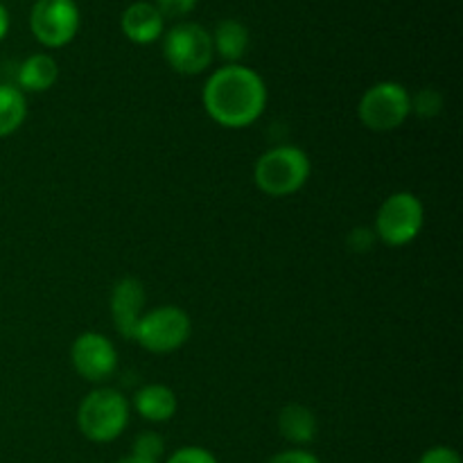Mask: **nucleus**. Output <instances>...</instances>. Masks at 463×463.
<instances>
[{
  "label": "nucleus",
  "mask_w": 463,
  "mask_h": 463,
  "mask_svg": "<svg viewBox=\"0 0 463 463\" xmlns=\"http://www.w3.org/2000/svg\"><path fill=\"white\" fill-rule=\"evenodd\" d=\"M267 107L265 80L256 71L229 63L208 77L203 86V109L229 129H244L262 116Z\"/></svg>",
  "instance_id": "obj_1"
},
{
  "label": "nucleus",
  "mask_w": 463,
  "mask_h": 463,
  "mask_svg": "<svg viewBox=\"0 0 463 463\" xmlns=\"http://www.w3.org/2000/svg\"><path fill=\"white\" fill-rule=\"evenodd\" d=\"M310 158L294 145L267 149L253 165V181L258 190L269 197H289L298 193L310 179Z\"/></svg>",
  "instance_id": "obj_2"
},
{
  "label": "nucleus",
  "mask_w": 463,
  "mask_h": 463,
  "mask_svg": "<svg viewBox=\"0 0 463 463\" xmlns=\"http://www.w3.org/2000/svg\"><path fill=\"white\" fill-rule=\"evenodd\" d=\"M129 425V402L116 389H95L77 410V428L89 441L111 443Z\"/></svg>",
  "instance_id": "obj_3"
},
{
  "label": "nucleus",
  "mask_w": 463,
  "mask_h": 463,
  "mask_svg": "<svg viewBox=\"0 0 463 463\" xmlns=\"http://www.w3.org/2000/svg\"><path fill=\"white\" fill-rule=\"evenodd\" d=\"M190 333H193V321L188 312L176 306H161L140 317L134 342H138L145 351L165 355L179 351L190 339Z\"/></svg>",
  "instance_id": "obj_4"
},
{
  "label": "nucleus",
  "mask_w": 463,
  "mask_h": 463,
  "mask_svg": "<svg viewBox=\"0 0 463 463\" xmlns=\"http://www.w3.org/2000/svg\"><path fill=\"white\" fill-rule=\"evenodd\" d=\"M425 224L423 202L414 193H393L375 215V235L389 247L414 242Z\"/></svg>",
  "instance_id": "obj_5"
},
{
  "label": "nucleus",
  "mask_w": 463,
  "mask_h": 463,
  "mask_svg": "<svg viewBox=\"0 0 463 463\" xmlns=\"http://www.w3.org/2000/svg\"><path fill=\"white\" fill-rule=\"evenodd\" d=\"M163 54L172 71L181 75H199L213 61L211 32L203 30L199 23H179L167 30L163 39Z\"/></svg>",
  "instance_id": "obj_6"
},
{
  "label": "nucleus",
  "mask_w": 463,
  "mask_h": 463,
  "mask_svg": "<svg viewBox=\"0 0 463 463\" xmlns=\"http://www.w3.org/2000/svg\"><path fill=\"white\" fill-rule=\"evenodd\" d=\"M357 113L366 129L393 131L410 118L411 95L398 81H380L362 95Z\"/></svg>",
  "instance_id": "obj_7"
},
{
  "label": "nucleus",
  "mask_w": 463,
  "mask_h": 463,
  "mask_svg": "<svg viewBox=\"0 0 463 463\" xmlns=\"http://www.w3.org/2000/svg\"><path fill=\"white\" fill-rule=\"evenodd\" d=\"M30 30L45 48H63L80 30L75 0H36L30 14Z\"/></svg>",
  "instance_id": "obj_8"
},
{
  "label": "nucleus",
  "mask_w": 463,
  "mask_h": 463,
  "mask_svg": "<svg viewBox=\"0 0 463 463\" xmlns=\"http://www.w3.org/2000/svg\"><path fill=\"white\" fill-rule=\"evenodd\" d=\"M71 360L77 373L89 383H102L116 371L118 353L111 339L99 333H81L72 342Z\"/></svg>",
  "instance_id": "obj_9"
},
{
  "label": "nucleus",
  "mask_w": 463,
  "mask_h": 463,
  "mask_svg": "<svg viewBox=\"0 0 463 463\" xmlns=\"http://www.w3.org/2000/svg\"><path fill=\"white\" fill-rule=\"evenodd\" d=\"M145 303H147V294H145L143 283L134 276L120 279L113 285L111 317L122 337L134 339L136 326H138L140 317L145 315Z\"/></svg>",
  "instance_id": "obj_10"
},
{
  "label": "nucleus",
  "mask_w": 463,
  "mask_h": 463,
  "mask_svg": "<svg viewBox=\"0 0 463 463\" xmlns=\"http://www.w3.org/2000/svg\"><path fill=\"white\" fill-rule=\"evenodd\" d=\"M165 18L161 16V12L156 9V5L147 3V0H138V3H131L129 7L122 12L120 27L122 34L129 41L138 45H149L156 39H161L163 25H165Z\"/></svg>",
  "instance_id": "obj_11"
},
{
  "label": "nucleus",
  "mask_w": 463,
  "mask_h": 463,
  "mask_svg": "<svg viewBox=\"0 0 463 463\" xmlns=\"http://www.w3.org/2000/svg\"><path fill=\"white\" fill-rule=\"evenodd\" d=\"M134 407L145 420L165 423L176 414V393L165 384H145L136 392Z\"/></svg>",
  "instance_id": "obj_12"
},
{
  "label": "nucleus",
  "mask_w": 463,
  "mask_h": 463,
  "mask_svg": "<svg viewBox=\"0 0 463 463\" xmlns=\"http://www.w3.org/2000/svg\"><path fill=\"white\" fill-rule=\"evenodd\" d=\"M279 432L288 439L292 446H307L315 441L317 437V416L310 407L298 405H285L279 414Z\"/></svg>",
  "instance_id": "obj_13"
},
{
  "label": "nucleus",
  "mask_w": 463,
  "mask_h": 463,
  "mask_svg": "<svg viewBox=\"0 0 463 463\" xmlns=\"http://www.w3.org/2000/svg\"><path fill=\"white\" fill-rule=\"evenodd\" d=\"M211 39L213 50L229 63H238L249 48V30L238 18H224L217 23Z\"/></svg>",
  "instance_id": "obj_14"
},
{
  "label": "nucleus",
  "mask_w": 463,
  "mask_h": 463,
  "mask_svg": "<svg viewBox=\"0 0 463 463\" xmlns=\"http://www.w3.org/2000/svg\"><path fill=\"white\" fill-rule=\"evenodd\" d=\"M57 77V61L43 52L27 57L18 68V86H21V90H30V93H43V90L52 89Z\"/></svg>",
  "instance_id": "obj_15"
},
{
  "label": "nucleus",
  "mask_w": 463,
  "mask_h": 463,
  "mask_svg": "<svg viewBox=\"0 0 463 463\" xmlns=\"http://www.w3.org/2000/svg\"><path fill=\"white\" fill-rule=\"evenodd\" d=\"M25 118L27 102L23 90L12 84H0V138L21 129Z\"/></svg>",
  "instance_id": "obj_16"
},
{
  "label": "nucleus",
  "mask_w": 463,
  "mask_h": 463,
  "mask_svg": "<svg viewBox=\"0 0 463 463\" xmlns=\"http://www.w3.org/2000/svg\"><path fill=\"white\" fill-rule=\"evenodd\" d=\"M131 455L140 457L145 461L158 463L165 455V441L158 432H143L134 439V446H131Z\"/></svg>",
  "instance_id": "obj_17"
},
{
  "label": "nucleus",
  "mask_w": 463,
  "mask_h": 463,
  "mask_svg": "<svg viewBox=\"0 0 463 463\" xmlns=\"http://www.w3.org/2000/svg\"><path fill=\"white\" fill-rule=\"evenodd\" d=\"M443 98L439 90L434 89H423L419 95L411 98V111L419 113L420 118H432L441 111Z\"/></svg>",
  "instance_id": "obj_18"
},
{
  "label": "nucleus",
  "mask_w": 463,
  "mask_h": 463,
  "mask_svg": "<svg viewBox=\"0 0 463 463\" xmlns=\"http://www.w3.org/2000/svg\"><path fill=\"white\" fill-rule=\"evenodd\" d=\"M165 463H217V459L213 452L206 450V448L185 446L179 448Z\"/></svg>",
  "instance_id": "obj_19"
},
{
  "label": "nucleus",
  "mask_w": 463,
  "mask_h": 463,
  "mask_svg": "<svg viewBox=\"0 0 463 463\" xmlns=\"http://www.w3.org/2000/svg\"><path fill=\"white\" fill-rule=\"evenodd\" d=\"M199 0H156V9L163 18H181L197 7Z\"/></svg>",
  "instance_id": "obj_20"
},
{
  "label": "nucleus",
  "mask_w": 463,
  "mask_h": 463,
  "mask_svg": "<svg viewBox=\"0 0 463 463\" xmlns=\"http://www.w3.org/2000/svg\"><path fill=\"white\" fill-rule=\"evenodd\" d=\"M419 463H461L459 452L452 450L448 446H437L430 448L423 457H420Z\"/></svg>",
  "instance_id": "obj_21"
},
{
  "label": "nucleus",
  "mask_w": 463,
  "mask_h": 463,
  "mask_svg": "<svg viewBox=\"0 0 463 463\" xmlns=\"http://www.w3.org/2000/svg\"><path fill=\"white\" fill-rule=\"evenodd\" d=\"M267 463H321L319 457H315L312 452L303 450V448H294V450H283L279 455L271 457Z\"/></svg>",
  "instance_id": "obj_22"
},
{
  "label": "nucleus",
  "mask_w": 463,
  "mask_h": 463,
  "mask_svg": "<svg viewBox=\"0 0 463 463\" xmlns=\"http://www.w3.org/2000/svg\"><path fill=\"white\" fill-rule=\"evenodd\" d=\"M375 235L371 229H353L351 233H348V247H351V251H357V253H364L369 251L371 244H373Z\"/></svg>",
  "instance_id": "obj_23"
},
{
  "label": "nucleus",
  "mask_w": 463,
  "mask_h": 463,
  "mask_svg": "<svg viewBox=\"0 0 463 463\" xmlns=\"http://www.w3.org/2000/svg\"><path fill=\"white\" fill-rule=\"evenodd\" d=\"M7 32H9V14H7V9L0 5V41L7 36Z\"/></svg>",
  "instance_id": "obj_24"
},
{
  "label": "nucleus",
  "mask_w": 463,
  "mask_h": 463,
  "mask_svg": "<svg viewBox=\"0 0 463 463\" xmlns=\"http://www.w3.org/2000/svg\"><path fill=\"white\" fill-rule=\"evenodd\" d=\"M118 463H152V461H145V459H140V457L129 455V457H125V459H120Z\"/></svg>",
  "instance_id": "obj_25"
}]
</instances>
